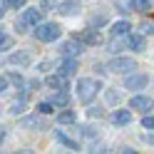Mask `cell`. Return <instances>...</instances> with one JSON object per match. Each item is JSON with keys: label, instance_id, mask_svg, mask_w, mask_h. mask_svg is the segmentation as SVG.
Wrapping results in <instances>:
<instances>
[{"label": "cell", "instance_id": "obj_11", "mask_svg": "<svg viewBox=\"0 0 154 154\" xmlns=\"http://www.w3.org/2000/svg\"><path fill=\"white\" fill-rule=\"evenodd\" d=\"M77 40H80L82 45H100V42H102V37L97 35V27H87V30H85L80 37H77Z\"/></svg>", "mask_w": 154, "mask_h": 154}, {"label": "cell", "instance_id": "obj_17", "mask_svg": "<svg viewBox=\"0 0 154 154\" xmlns=\"http://www.w3.org/2000/svg\"><path fill=\"white\" fill-rule=\"evenodd\" d=\"M112 122H114V124H122V127H124V124H129V122H132V112H129V109H114Z\"/></svg>", "mask_w": 154, "mask_h": 154}, {"label": "cell", "instance_id": "obj_23", "mask_svg": "<svg viewBox=\"0 0 154 154\" xmlns=\"http://www.w3.org/2000/svg\"><path fill=\"white\" fill-rule=\"evenodd\" d=\"M57 119H60V124H72L77 119V114L72 109H65V112H60V117H57Z\"/></svg>", "mask_w": 154, "mask_h": 154}, {"label": "cell", "instance_id": "obj_14", "mask_svg": "<svg viewBox=\"0 0 154 154\" xmlns=\"http://www.w3.org/2000/svg\"><path fill=\"white\" fill-rule=\"evenodd\" d=\"M55 139L60 142L62 147H67V149H70V152H80V144H77L75 139H70V137H67V134H65L62 129H57V132H55Z\"/></svg>", "mask_w": 154, "mask_h": 154}, {"label": "cell", "instance_id": "obj_36", "mask_svg": "<svg viewBox=\"0 0 154 154\" xmlns=\"http://www.w3.org/2000/svg\"><path fill=\"white\" fill-rule=\"evenodd\" d=\"M149 142H152V144H154V137H152V139H149Z\"/></svg>", "mask_w": 154, "mask_h": 154}, {"label": "cell", "instance_id": "obj_10", "mask_svg": "<svg viewBox=\"0 0 154 154\" xmlns=\"http://www.w3.org/2000/svg\"><path fill=\"white\" fill-rule=\"evenodd\" d=\"M57 13L60 15H77L80 13V3L77 0H62V3H57Z\"/></svg>", "mask_w": 154, "mask_h": 154}, {"label": "cell", "instance_id": "obj_1", "mask_svg": "<svg viewBox=\"0 0 154 154\" xmlns=\"http://www.w3.org/2000/svg\"><path fill=\"white\" fill-rule=\"evenodd\" d=\"M75 90H77V100H80L82 104H90L94 97H97V92L102 90V82L92 80V77H80Z\"/></svg>", "mask_w": 154, "mask_h": 154}, {"label": "cell", "instance_id": "obj_32", "mask_svg": "<svg viewBox=\"0 0 154 154\" xmlns=\"http://www.w3.org/2000/svg\"><path fill=\"white\" fill-rule=\"evenodd\" d=\"M107 100L114 104V102H119V94H117V92H107Z\"/></svg>", "mask_w": 154, "mask_h": 154}, {"label": "cell", "instance_id": "obj_34", "mask_svg": "<svg viewBox=\"0 0 154 154\" xmlns=\"http://www.w3.org/2000/svg\"><path fill=\"white\" fill-rule=\"evenodd\" d=\"M3 139H5V132H3V129H0V142H3Z\"/></svg>", "mask_w": 154, "mask_h": 154}, {"label": "cell", "instance_id": "obj_6", "mask_svg": "<svg viewBox=\"0 0 154 154\" xmlns=\"http://www.w3.org/2000/svg\"><path fill=\"white\" fill-rule=\"evenodd\" d=\"M129 107L132 109H139V112H149L154 107V100L152 97H144V94H134L129 100Z\"/></svg>", "mask_w": 154, "mask_h": 154}, {"label": "cell", "instance_id": "obj_29", "mask_svg": "<svg viewBox=\"0 0 154 154\" xmlns=\"http://www.w3.org/2000/svg\"><path fill=\"white\" fill-rule=\"evenodd\" d=\"M40 8L42 10H52V8H57V0H40Z\"/></svg>", "mask_w": 154, "mask_h": 154}, {"label": "cell", "instance_id": "obj_18", "mask_svg": "<svg viewBox=\"0 0 154 154\" xmlns=\"http://www.w3.org/2000/svg\"><path fill=\"white\" fill-rule=\"evenodd\" d=\"M55 107H67V104H70V94H67L65 90H57L55 94H52V100H50Z\"/></svg>", "mask_w": 154, "mask_h": 154}, {"label": "cell", "instance_id": "obj_20", "mask_svg": "<svg viewBox=\"0 0 154 154\" xmlns=\"http://www.w3.org/2000/svg\"><path fill=\"white\" fill-rule=\"evenodd\" d=\"M25 107H27V100H25V94L10 102V112H13V114H23V112H25Z\"/></svg>", "mask_w": 154, "mask_h": 154}, {"label": "cell", "instance_id": "obj_25", "mask_svg": "<svg viewBox=\"0 0 154 154\" xmlns=\"http://www.w3.org/2000/svg\"><path fill=\"white\" fill-rule=\"evenodd\" d=\"M10 47H13V37L0 30V50H10Z\"/></svg>", "mask_w": 154, "mask_h": 154}, {"label": "cell", "instance_id": "obj_22", "mask_svg": "<svg viewBox=\"0 0 154 154\" xmlns=\"http://www.w3.org/2000/svg\"><path fill=\"white\" fill-rule=\"evenodd\" d=\"M8 82H13L17 90H25V87H27L25 80H23V75H17V72H10V75H8Z\"/></svg>", "mask_w": 154, "mask_h": 154}, {"label": "cell", "instance_id": "obj_28", "mask_svg": "<svg viewBox=\"0 0 154 154\" xmlns=\"http://www.w3.org/2000/svg\"><path fill=\"white\" fill-rule=\"evenodd\" d=\"M139 30H142V35H154V23H142Z\"/></svg>", "mask_w": 154, "mask_h": 154}, {"label": "cell", "instance_id": "obj_16", "mask_svg": "<svg viewBox=\"0 0 154 154\" xmlns=\"http://www.w3.org/2000/svg\"><path fill=\"white\" fill-rule=\"evenodd\" d=\"M30 52H13L10 57H8V62L10 65H20V67H25V65H30Z\"/></svg>", "mask_w": 154, "mask_h": 154}, {"label": "cell", "instance_id": "obj_8", "mask_svg": "<svg viewBox=\"0 0 154 154\" xmlns=\"http://www.w3.org/2000/svg\"><path fill=\"white\" fill-rule=\"evenodd\" d=\"M20 127H25V129H35V132H42V129H47V122L37 114V117H23L20 119Z\"/></svg>", "mask_w": 154, "mask_h": 154}, {"label": "cell", "instance_id": "obj_21", "mask_svg": "<svg viewBox=\"0 0 154 154\" xmlns=\"http://www.w3.org/2000/svg\"><path fill=\"white\" fill-rule=\"evenodd\" d=\"M132 8L137 13H149L152 10V0H132Z\"/></svg>", "mask_w": 154, "mask_h": 154}, {"label": "cell", "instance_id": "obj_31", "mask_svg": "<svg viewBox=\"0 0 154 154\" xmlns=\"http://www.w3.org/2000/svg\"><path fill=\"white\" fill-rule=\"evenodd\" d=\"M5 90H8V77L0 75V92H5Z\"/></svg>", "mask_w": 154, "mask_h": 154}, {"label": "cell", "instance_id": "obj_30", "mask_svg": "<svg viewBox=\"0 0 154 154\" xmlns=\"http://www.w3.org/2000/svg\"><path fill=\"white\" fill-rule=\"evenodd\" d=\"M142 127L144 129H154V117H144L142 119Z\"/></svg>", "mask_w": 154, "mask_h": 154}, {"label": "cell", "instance_id": "obj_35", "mask_svg": "<svg viewBox=\"0 0 154 154\" xmlns=\"http://www.w3.org/2000/svg\"><path fill=\"white\" fill-rule=\"evenodd\" d=\"M3 15H5V10H3V8H0V20H3Z\"/></svg>", "mask_w": 154, "mask_h": 154}, {"label": "cell", "instance_id": "obj_3", "mask_svg": "<svg viewBox=\"0 0 154 154\" xmlns=\"http://www.w3.org/2000/svg\"><path fill=\"white\" fill-rule=\"evenodd\" d=\"M60 25L57 23H40V25H35V37L40 42H55V40H60Z\"/></svg>", "mask_w": 154, "mask_h": 154}, {"label": "cell", "instance_id": "obj_5", "mask_svg": "<svg viewBox=\"0 0 154 154\" xmlns=\"http://www.w3.org/2000/svg\"><path fill=\"white\" fill-rule=\"evenodd\" d=\"M149 82V77L144 72H129L127 80H124V90H144Z\"/></svg>", "mask_w": 154, "mask_h": 154}, {"label": "cell", "instance_id": "obj_9", "mask_svg": "<svg viewBox=\"0 0 154 154\" xmlns=\"http://www.w3.org/2000/svg\"><path fill=\"white\" fill-rule=\"evenodd\" d=\"M124 37H127V47H129V50H134V52H142L144 47H147V40H144V35H142V32H139V35L127 32Z\"/></svg>", "mask_w": 154, "mask_h": 154}, {"label": "cell", "instance_id": "obj_13", "mask_svg": "<svg viewBox=\"0 0 154 154\" xmlns=\"http://www.w3.org/2000/svg\"><path fill=\"white\" fill-rule=\"evenodd\" d=\"M45 85H47V87H52V90H67V77L60 75V72H57V75H50V77L45 80Z\"/></svg>", "mask_w": 154, "mask_h": 154}, {"label": "cell", "instance_id": "obj_19", "mask_svg": "<svg viewBox=\"0 0 154 154\" xmlns=\"http://www.w3.org/2000/svg\"><path fill=\"white\" fill-rule=\"evenodd\" d=\"M87 25L90 27H104V25H107V15H104V13H94V15H90Z\"/></svg>", "mask_w": 154, "mask_h": 154}, {"label": "cell", "instance_id": "obj_12", "mask_svg": "<svg viewBox=\"0 0 154 154\" xmlns=\"http://www.w3.org/2000/svg\"><path fill=\"white\" fill-rule=\"evenodd\" d=\"M57 72L65 75V77H72L77 72V57H65V60L60 62V70H57Z\"/></svg>", "mask_w": 154, "mask_h": 154}, {"label": "cell", "instance_id": "obj_7", "mask_svg": "<svg viewBox=\"0 0 154 154\" xmlns=\"http://www.w3.org/2000/svg\"><path fill=\"white\" fill-rule=\"evenodd\" d=\"M80 52H82V42L80 40H67V42L60 45V55L62 57H77Z\"/></svg>", "mask_w": 154, "mask_h": 154}, {"label": "cell", "instance_id": "obj_24", "mask_svg": "<svg viewBox=\"0 0 154 154\" xmlns=\"http://www.w3.org/2000/svg\"><path fill=\"white\" fill-rule=\"evenodd\" d=\"M124 47H127V37H124V40L114 37V40H112V45H109V52H122Z\"/></svg>", "mask_w": 154, "mask_h": 154}, {"label": "cell", "instance_id": "obj_2", "mask_svg": "<svg viewBox=\"0 0 154 154\" xmlns=\"http://www.w3.org/2000/svg\"><path fill=\"white\" fill-rule=\"evenodd\" d=\"M40 23H42V8H25L23 15L17 17L15 27L23 32L25 27H35V25H40Z\"/></svg>", "mask_w": 154, "mask_h": 154}, {"label": "cell", "instance_id": "obj_33", "mask_svg": "<svg viewBox=\"0 0 154 154\" xmlns=\"http://www.w3.org/2000/svg\"><path fill=\"white\" fill-rule=\"evenodd\" d=\"M82 129V134H85V137H94V132H92V127H80Z\"/></svg>", "mask_w": 154, "mask_h": 154}, {"label": "cell", "instance_id": "obj_26", "mask_svg": "<svg viewBox=\"0 0 154 154\" xmlns=\"http://www.w3.org/2000/svg\"><path fill=\"white\" fill-rule=\"evenodd\" d=\"M25 3H27V0H3V5L13 8V10H20V8H25Z\"/></svg>", "mask_w": 154, "mask_h": 154}, {"label": "cell", "instance_id": "obj_27", "mask_svg": "<svg viewBox=\"0 0 154 154\" xmlns=\"http://www.w3.org/2000/svg\"><path fill=\"white\" fill-rule=\"evenodd\" d=\"M52 107H55L52 102H40V104H37V114H50Z\"/></svg>", "mask_w": 154, "mask_h": 154}, {"label": "cell", "instance_id": "obj_4", "mask_svg": "<svg viewBox=\"0 0 154 154\" xmlns=\"http://www.w3.org/2000/svg\"><path fill=\"white\" fill-rule=\"evenodd\" d=\"M137 70V60L134 57H114L107 65V72H117V75H129Z\"/></svg>", "mask_w": 154, "mask_h": 154}, {"label": "cell", "instance_id": "obj_15", "mask_svg": "<svg viewBox=\"0 0 154 154\" xmlns=\"http://www.w3.org/2000/svg\"><path fill=\"white\" fill-rule=\"evenodd\" d=\"M132 30V25H129V20H117L112 25V37H124Z\"/></svg>", "mask_w": 154, "mask_h": 154}]
</instances>
